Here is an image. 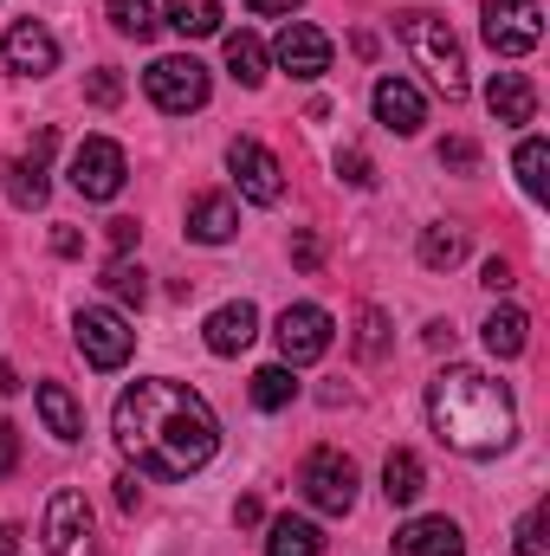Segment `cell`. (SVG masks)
Instances as JSON below:
<instances>
[{"label": "cell", "mask_w": 550, "mask_h": 556, "mask_svg": "<svg viewBox=\"0 0 550 556\" xmlns=\"http://www.w3.org/2000/svg\"><path fill=\"white\" fill-rule=\"evenodd\" d=\"M396 556H466V538L453 518H414L396 531Z\"/></svg>", "instance_id": "2e32d148"}, {"label": "cell", "mask_w": 550, "mask_h": 556, "mask_svg": "<svg viewBox=\"0 0 550 556\" xmlns=\"http://www.w3.org/2000/svg\"><path fill=\"white\" fill-rule=\"evenodd\" d=\"M111 433H117L124 459L149 479H195L221 446L214 408L188 382H168V376L130 382L111 408Z\"/></svg>", "instance_id": "6da1fadb"}, {"label": "cell", "mask_w": 550, "mask_h": 556, "mask_svg": "<svg viewBox=\"0 0 550 556\" xmlns=\"http://www.w3.org/2000/svg\"><path fill=\"white\" fill-rule=\"evenodd\" d=\"M396 33H402V46L421 59V72L440 85V98H466V52H460L453 26L440 13H402Z\"/></svg>", "instance_id": "3957f363"}, {"label": "cell", "mask_w": 550, "mask_h": 556, "mask_svg": "<svg viewBox=\"0 0 550 556\" xmlns=\"http://www.w3.org/2000/svg\"><path fill=\"white\" fill-rule=\"evenodd\" d=\"M111 26L124 39H155V7L149 0H111Z\"/></svg>", "instance_id": "4dcf8cb0"}, {"label": "cell", "mask_w": 550, "mask_h": 556, "mask_svg": "<svg viewBox=\"0 0 550 556\" xmlns=\"http://www.w3.org/2000/svg\"><path fill=\"white\" fill-rule=\"evenodd\" d=\"M317 253H324V247H317V233H298V247H291V260H298V266H304V273H311V266H317Z\"/></svg>", "instance_id": "f35d334b"}, {"label": "cell", "mask_w": 550, "mask_h": 556, "mask_svg": "<svg viewBox=\"0 0 550 556\" xmlns=\"http://www.w3.org/2000/svg\"><path fill=\"white\" fill-rule=\"evenodd\" d=\"M117 98H124V78H117L111 65H104V72H91V104H98V111H111Z\"/></svg>", "instance_id": "e575fe53"}, {"label": "cell", "mask_w": 550, "mask_h": 556, "mask_svg": "<svg viewBox=\"0 0 550 556\" xmlns=\"http://www.w3.org/2000/svg\"><path fill=\"white\" fill-rule=\"evenodd\" d=\"M427 420H434V433H440L453 453H466V459H492V453H505L512 433H518L512 389L492 382L486 369H466V363H453L447 376L427 382Z\"/></svg>", "instance_id": "7a4b0ae2"}, {"label": "cell", "mask_w": 550, "mask_h": 556, "mask_svg": "<svg viewBox=\"0 0 550 556\" xmlns=\"http://www.w3.org/2000/svg\"><path fill=\"white\" fill-rule=\"evenodd\" d=\"M273 337H278L285 369H304V363H317V356L330 350V311H324V304H285Z\"/></svg>", "instance_id": "9c48e42d"}, {"label": "cell", "mask_w": 550, "mask_h": 556, "mask_svg": "<svg viewBox=\"0 0 550 556\" xmlns=\"http://www.w3.org/2000/svg\"><path fill=\"white\" fill-rule=\"evenodd\" d=\"M291 7H304V0H247V13H291Z\"/></svg>", "instance_id": "b9f144b4"}, {"label": "cell", "mask_w": 550, "mask_h": 556, "mask_svg": "<svg viewBox=\"0 0 550 556\" xmlns=\"http://www.w3.org/2000/svg\"><path fill=\"white\" fill-rule=\"evenodd\" d=\"M117 505H124V511H137V505H142V485H137V472H124V479H117Z\"/></svg>", "instance_id": "ab89813d"}, {"label": "cell", "mask_w": 550, "mask_h": 556, "mask_svg": "<svg viewBox=\"0 0 550 556\" xmlns=\"http://www.w3.org/2000/svg\"><path fill=\"white\" fill-rule=\"evenodd\" d=\"M227 72L253 91V85H266V46L253 39V33H227Z\"/></svg>", "instance_id": "484cf974"}, {"label": "cell", "mask_w": 550, "mask_h": 556, "mask_svg": "<svg viewBox=\"0 0 550 556\" xmlns=\"http://www.w3.org/2000/svg\"><path fill=\"white\" fill-rule=\"evenodd\" d=\"M479 33L499 59H525L545 39V7L538 0H486L479 7Z\"/></svg>", "instance_id": "5b68a950"}, {"label": "cell", "mask_w": 550, "mask_h": 556, "mask_svg": "<svg viewBox=\"0 0 550 556\" xmlns=\"http://www.w3.org/2000/svg\"><path fill=\"white\" fill-rule=\"evenodd\" d=\"M227 168H234V181H240L247 201H260V207H278L285 201V168H278V155L266 142L234 137L227 142Z\"/></svg>", "instance_id": "8fae6325"}, {"label": "cell", "mask_w": 550, "mask_h": 556, "mask_svg": "<svg viewBox=\"0 0 550 556\" xmlns=\"http://www.w3.org/2000/svg\"><path fill=\"white\" fill-rule=\"evenodd\" d=\"M13 466H20V433H13V427L0 420V479H7Z\"/></svg>", "instance_id": "74e56055"}, {"label": "cell", "mask_w": 550, "mask_h": 556, "mask_svg": "<svg viewBox=\"0 0 550 556\" xmlns=\"http://www.w3.org/2000/svg\"><path fill=\"white\" fill-rule=\"evenodd\" d=\"M486 111H492L499 124H532V117H538V91H532V78H525V72H492V85H486Z\"/></svg>", "instance_id": "e0dca14e"}, {"label": "cell", "mask_w": 550, "mask_h": 556, "mask_svg": "<svg viewBox=\"0 0 550 556\" xmlns=\"http://www.w3.org/2000/svg\"><path fill=\"white\" fill-rule=\"evenodd\" d=\"M52 130H39V137L26 142L13 162H7V201L13 207H46V194H52V181H46V162H52Z\"/></svg>", "instance_id": "4fadbf2b"}, {"label": "cell", "mask_w": 550, "mask_h": 556, "mask_svg": "<svg viewBox=\"0 0 550 556\" xmlns=\"http://www.w3.org/2000/svg\"><path fill=\"white\" fill-rule=\"evenodd\" d=\"M337 175H343L350 188H376V168H370L363 149H337Z\"/></svg>", "instance_id": "1f68e13d"}, {"label": "cell", "mask_w": 550, "mask_h": 556, "mask_svg": "<svg viewBox=\"0 0 550 556\" xmlns=\"http://www.w3.org/2000/svg\"><path fill=\"white\" fill-rule=\"evenodd\" d=\"M518 181L532 201H550V142L545 137H525L518 142Z\"/></svg>", "instance_id": "4316f807"}, {"label": "cell", "mask_w": 550, "mask_h": 556, "mask_svg": "<svg viewBox=\"0 0 550 556\" xmlns=\"http://www.w3.org/2000/svg\"><path fill=\"white\" fill-rule=\"evenodd\" d=\"M0 556H20V531L13 525H0Z\"/></svg>", "instance_id": "ee69618b"}, {"label": "cell", "mask_w": 550, "mask_h": 556, "mask_svg": "<svg viewBox=\"0 0 550 556\" xmlns=\"http://www.w3.org/2000/svg\"><path fill=\"white\" fill-rule=\"evenodd\" d=\"M421 485H427L421 459H414L409 446H396V453L383 459V498H389V505H414V498H421Z\"/></svg>", "instance_id": "44dd1931"}, {"label": "cell", "mask_w": 550, "mask_h": 556, "mask_svg": "<svg viewBox=\"0 0 550 556\" xmlns=\"http://www.w3.org/2000/svg\"><path fill=\"white\" fill-rule=\"evenodd\" d=\"M383 350H389V317H383L376 304H363V311H357V356L376 363Z\"/></svg>", "instance_id": "f546056e"}, {"label": "cell", "mask_w": 550, "mask_h": 556, "mask_svg": "<svg viewBox=\"0 0 550 556\" xmlns=\"http://www.w3.org/2000/svg\"><path fill=\"white\" fill-rule=\"evenodd\" d=\"M72 330H78V350H85V363H91V369H124V363H130V350H137V330H130L117 311H104V304L78 311V317H72Z\"/></svg>", "instance_id": "52a82bcc"}, {"label": "cell", "mask_w": 550, "mask_h": 556, "mask_svg": "<svg viewBox=\"0 0 550 556\" xmlns=\"http://www.w3.org/2000/svg\"><path fill=\"white\" fill-rule=\"evenodd\" d=\"M124 175H130V162H124V149L111 137H85L72 149V188H78L85 201H111V194L124 188Z\"/></svg>", "instance_id": "30bf717a"}, {"label": "cell", "mask_w": 550, "mask_h": 556, "mask_svg": "<svg viewBox=\"0 0 550 556\" xmlns=\"http://www.w3.org/2000/svg\"><path fill=\"white\" fill-rule=\"evenodd\" d=\"M518 556H545V505H532L518 518Z\"/></svg>", "instance_id": "d6a6232c"}, {"label": "cell", "mask_w": 550, "mask_h": 556, "mask_svg": "<svg viewBox=\"0 0 550 556\" xmlns=\"http://www.w3.org/2000/svg\"><path fill=\"white\" fill-rule=\"evenodd\" d=\"M253 337H260V311H253L247 298H240V304H221V311L208 317V350H214V356H240Z\"/></svg>", "instance_id": "d6986e66"}, {"label": "cell", "mask_w": 550, "mask_h": 556, "mask_svg": "<svg viewBox=\"0 0 550 556\" xmlns=\"http://www.w3.org/2000/svg\"><path fill=\"white\" fill-rule=\"evenodd\" d=\"M273 59H278V72H291V78H324L330 72V39L311 20H285V33L273 39Z\"/></svg>", "instance_id": "7c38bea8"}, {"label": "cell", "mask_w": 550, "mask_h": 556, "mask_svg": "<svg viewBox=\"0 0 550 556\" xmlns=\"http://www.w3.org/2000/svg\"><path fill=\"white\" fill-rule=\"evenodd\" d=\"M234 233H240V207H234L227 194H195V207H188V240L227 247Z\"/></svg>", "instance_id": "ac0fdd59"}, {"label": "cell", "mask_w": 550, "mask_h": 556, "mask_svg": "<svg viewBox=\"0 0 550 556\" xmlns=\"http://www.w3.org/2000/svg\"><path fill=\"white\" fill-rule=\"evenodd\" d=\"M46 556H98V525H91L85 492L46 498Z\"/></svg>", "instance_id": "ba28073f"}, {"label": "cell", "mask_w": 550, "mask_h": 556, "mask_svg": "<svg viewBox=\"0 0 550 556\" xmlns=\"http://www.w3.org/2000/svg\"><path fill=\"white\" fill-rule=\"evenodd\" d=\"M525 343H532V317L512 311V304H499V311L486 317V350H492V356H525Z\"/></svg>", "instance_id": "603a6c76"}, {"label": "cell", "mask_w": 550, "mask_h": 556, "mask_svg": "<svg viewBox=\"0 0 550 556\" xmlns=\"http://www.w3.org/2000/svg\"><path fill=\"white\" fill-rule=\"evenodd\" d=\"M266 556H324V531H317L311 518H273Z\"/></svg>", "instance_id": "7402d4cb"}, {"label": "cell", "mask_w": 550, "mask_h": 556, "mask_svg": "<svg viewBox=\"0 0 550 556\" xmlns=\"http://www.w3.org/2000/svg\"><path fill=\"white\" fill-rule=\"evenodd\" d=\"M142 91H149V104H155V111L188 117V111H201V104H208V65H201V59H188V52H168V59H155V65L142 72Z\"/></svg>", "instance_id": "277c9868"}, {"label": "cell", "mask_w": 550, "mask_h": 556, "mask_svg": "<svg viewBox=\"0 0 550 556\" xmlns=\"http://www.w3.org/2000/svg\"><path fill=\"white\" fill-rule=\"evenodd\" d=\"M234 518H240V525H260L266 511H260V498H240V505H234Z\"/></svg>", "instance_id": "7bdbcfd3"}, {"label": "cell", "mask_w": 550, "mask_h": 556, "mask_svg": "<svg viewBox=\"0 0 550 556\" xmlns=\"http://www.w3.org/2000/svg\"><path fill=\"white\" fill-rule=\"evenodd\" d=\"M162 13H168V26H175L182 39H208V33H221V0H168Z\"/></svg>", "instance_id": "d4e9b609"}, {"label": "cell", "mask_w": 550, "mask_h": 556, "mask_svg": "<svg viewBox=\"0 0 550 556\" xmlns=\"http://www.w3.org/2000/svg\"><path fill=\"white\" fill-rule=\"evenodd\" d=\"M39 415H46V427L59 433V440H85V408H78V395L72 389H59V382H39Z\"/></svg>", "instance_id": "ffe728a7"}, {"label": "cell", "mask_w": 550, "mask_h": 556, "mask_svg": "<svg viewBox=\"0 0 550 556\" xmlns=\"http://www.w3.org/2000/svg\"><path fill=\"white\" fill-rule=\"evenodd\" d=\"M52 253H59V260H78V253H85V233H78V227H59V233H52Z\"/></svg>", "instance_id": "8d00e7d4"}, {"label": "cell", "mask_w": 550, "mask_h": 556, "mask_svg": "<svg viewBox=\"0 0 550 556\" xmlns=\"http://www.w3.org/2000/svg\"><path fill=\"white\" fill-rule=\"evenodd\" d=\"M111 247L130 253V247H137V220H111Z\"/></svg>", "instance_id": "60d3db41"}, {"label": "cell", "mask_w": 550, "mask_h": 556, "mask_svg": "<svg viewBox=\"0 0 550 556\" xmlns=\"http://www.w3.org/2000/svg\"><path fill=\"white\" fill-rule=\"evenodd\" d=\"M518 273H512V260H486V291H512Z\"/></svg>", "instance_id": "d590c367"}, {"label": "cell", "mask_w": 550, "mask_h": 556, "mask_svg": "<svg viewBox=\"0 0 550 556\" xmlns=\"http://www.w3.org/2000/svg\"><path fill=\"white\" fill-rule=\"evenodd\" d=\"M370 104H376V124L396 130V137H414V130L427 124V104H421V91H414L409 78H376Z\"/></svg>", "instance_id": "9a60e30c"}, {"label": "cell", "mask_w": 550, "mask_h": 556, "mask_svg": "<svg viewBox=\"0 0 550 556\" xmlns=\"http://www.w3.org/2000/svg\"><path fill=\"white\" fill-rule=\"evenodd\" d=\"M0 65L20 72V78H46V72H59V39H52L39 20H20V26L0 39Z\"/></svg>", "instance_id": "5bb4252c"}, {"label": "cell", "mask_w": 550, "mask_h": 556, "mask_svg": "<svg viewBox=\"0 0 550 556\" xmlns=\"http://www.w3.org/2000/svg\"><path fill=\"white\" fill-rule=\"evenodd\" d=\"M104 291H111L117 304H137V311H142V298H149V273H142L137 260H124V253H117V260L104 266Z\"/></svg>", "instance_id": "83f0119b"}, {"label": "cell", "mask_w": 550, "mask_h": 556, "mask_svg": "<svg viewBox=\"0 0 550 556\" xmlns=\"http://www.w3.org/2000/svg\"><path fill=\"white\" fill-rule=\"evenodd\" d=\"M298 485H304V498H311L324 518H343V511L357 505V459L337 453V446H317V453L304 459Z\"/></svg>", "instance_id": "8992f818"}, {"label": "cell", "mask_w": 550, "mask_h": 556, "mask_svg": "<svg viewBox=\"0 0 550 556\" xmlns=\"http://www.w3.org/2000/svg\"><path fill=\"white\" fill-rule=\"evenodd\" d=\"M291 395H298V382H291V369H285V363H273V369H260V376H253V408L278 415V408H291Z\"/></svg>", "instance_id": "f1b7e54d"}, {"label": "cell", "mask_w": 550, "mask_h": 556, "mask_svg": "<svg viewBox=\"0 0 550 556\" xmlns=\"http://www.w3.org/2000/svg\"><path fill=\"white\" fill-rule=\"evenodd\" d=\"M466 260V233L460 227H421V266L427 273H453Z\"/></svg>", "instance_id": "cb8c5ba5"}, {"label": "cell", "mask_w": 550, "mask_h": 556, "mask_svg": "<svg viewBox=\"0 0 550 556\" xmlns=\"http://www.w3.org/2000/svg\"><path fill=\"white\" fill-rule=\"evenodd\" d=\"M479 162V142L473 137H447L440 142V168H473Z\"/></svg>", "instance_id": "836d02e7"}]
</instances>
